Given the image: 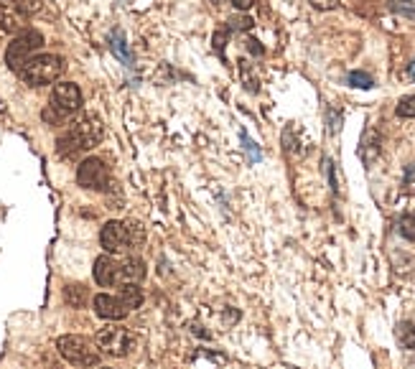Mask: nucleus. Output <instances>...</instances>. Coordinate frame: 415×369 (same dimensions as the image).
Here are the masks:
<instances>
[{
	"instance_id": "obj_5",
	"label": "nucleus",
	"mask_w": 415,
	"mask_h": 369,
	"mask_svg": "<svg viewBox=\"0 0 415 369\" xmlns=\"http://www.w3.org/2000/svg\"><path fill=\"white\" fill-rule=\"evenodd\" d=\"M41 46H43V36L38 34V31H34V28H26V31H21L13 41L8 43L6 64L15 74H21V69L34 59L36 51L41 49Z\"/></svg>"
},
{
	"instance_id": "obj_21",
	"label": "nucleus",
	"mask_w": 415,
	"mask_h": 369,
	"mask_svg": "<svg viewBox=\"0 0 415 369\" xmlns=\"http://www.w3.org/2000/svg\"><path fill=\"white\" fill-rule=\"evenodd\" d=\"M242 146H245V151L250 153V160H253V163H258V160H260V148L255 146V143L247 138L245 132H242Z\"/></svg>"
},
{
	"instance_id": "obj_24",
	"label": "nucleus",
	"mask_w": 415,
	"mask_h": 369,
	"mask_svg": "<svg viewBox=\"0 0 415 369\" xmlns=\"http://www.w3.org/2000/svg\"><path fill=\"white\" fill-rule=\"evenodd\" d=\"M232 28H239V31H250L253 28V18H247V15H242V18H232Z\"/></svg>"
},
{
	"instance_id": "obj_27",
	"label": "nucleus",
	"mask_w": 415,
	"mask_h": 369,
	"mask_svg": "<svg viewBox=\"0 0 415 369\" xmlns=\"http://www.w3.org/2000/svg\"><path fill=\"white\" fill-rule=\"evenodd\" d=\"M234 6H237L239 11H247V8L253 6V0H234Z\"/></svg>"
},
{
	"instance_id": "obj_17",
	"label": "nucleus",
	"mask_w": 415,
	"mask_h": 369,
	"mask_svg": "<svg viewBox=\"0 0 415 369\" xmlns=\"http://www.w3.org/2000/svg\"><path fill=\"white\" fill-rule=\"evenodd\" d=\"M349 84H352V87H357V90H372V87H374L372 77H370V74H365V71H352V74H349Z\"/></svg>"
},
{
	"instance_id": "obj_6",
	"label": "nucleus",
	"mask_w": 415,
	"mask_h": 369,
	"mask_svg": "<svg viewBox=\"0 0 415 369\" xmlns=\"http://www.w3.org/2000/svg\"><path fill=\"white\" fill-rule=\"evenodd\" d=\"M57 349H59V354L69 364H74V367H97L99 364L97 347H94L87 336H77V334L59 336Z\"/></svg>"
},
{
	"instance_id": "obj_20",
	"label": "nucleus",
	"mask_w": 415,
	"mask_h": 369,
	"mask_svg": "<svg viewBox=\"0 0 415 369\" xmlns=\"http://www.w3.org/2000/svg\"><path fill=\"white\" fill-rule=\"evenodd\" d=\"M242 82L247 84V90H250V92L260 90V82H258V77H255L253 71H250V67H247V64H242Z\"/></svg>"
},
{
	"instance_id": "obj_16",
	"label": "nucleus",
	"mask_w": 415,
	"mask_h": 369,
	"mask_svg": "<svg viewBox=\"0 0 415 369\" xmlns=\"http://www.w3.org/2000/svg\"><path fill=\"white\" fill-rule=\"evenodd\" d=\"M398 232H400L408 242H415V214L400 216V222H398Z\"/></svg>"
},
{
	"instance_id": "obj_3",
	"label": "nucleus",
	"mask_w": 415,
	"mask_h": 369,
	"mask_svg": "<svg viewBox=\"0 0 415 369\" xmlns=\"http://www.w3.org/2000/svg\"><path fill=\"white\" fill-rule=\"evenodd\" d=\"M82 107V92L74 82H62L54 87L49 99V107L43 110V120L51 125H59L66 118H71L74 112Z\"/></svg>"
},
{
	"instance_id": "obj_14",
	"label": "nucleus",
	"mask_w": 415,
	"mask_h": 369,
	"mask_svg": "<svg viewBox=\"0 0 415 369\" xmlns=\"http://www.w3.org/2000/svg\"><path fill=\"white\" fill-rule=\"evenodd\" d=\"M120 298L125 300V306L133 311V308H141L143 306V291L138 286H122L118 293Z\"/></svg>"
},
{
	"instance_id": "obj_4",
	"label": "nucleus",
	"mask_w": 415,
	"mask_h": 369,
	"mask_svg": "<svg viewBox=\"0 0 415 369\" xmlns=\"http://www.w3.org/2000/svg\"><path fill=\"white\" fill-rule=\"evenodd\" d=\"M64 71V59L54 54H36L26 67L21 69L18 77L31 87H43V84L57 82Z\"/></svg>"
},
{
	"instance_id": "obj_30",
	"label": "nucleus",
	"mask_w": 415,
	"mask_h": 369,
	"mask_svg": "<svg viewBox=\"0 0 415 369\" xmlns=\"http://www.w3.org/2000/svg\"><path fill=\"white\" fill-rule=\"evenodd\" d=\"M105 369H110V367H105Z\"/></svg>"
},
{
	"instance_id": "obj_9",
	"label": "nucleus",
	"mask_w": 415,
	"mask_h": 369,
	"mask_svg": "<svg viewBox=\"0 0 415 369\" xmlns=\"http://www.w3.org/2000/svg\"><path fill=\"white\" fill-rule=\"evenodd\" d=\"M99 242H102L107 255H125L133 247L125 222H107L99 232Z\"/></svg>"
},
{
	"instance_id": "obj_11",
	"label": "nucleus",
	"mask_w": 415,
	"mask_h": 369,
	"mask_svg": "<svg viewBox=\"0 0 415 369\" xmlns=\"http://www.w3.org/2000/svg\"><path fill=\"white\" fill-rule=\"evenodd\" d=\"M0 31H6V34L26 31V13L15 0H0Z\"/></svg>"
},
{
	"instance_id": "obj_8",
	"label": "nucleus",
	"mask_w": 415,
	"mask_h": 369,
	"mask_svg": "<svg viewBox=\"0 0 415 369\" xmlns=\"http://www.w3.org/2000/svg\"><path fill=\"white\" fill-rule=\"evenodd\" d=\"M77 181L90 191H107L110 188V171L99 158H87L77 168Z\"/></svg>"
},
{
	"instance_id": "obj_10",
	"label": "nucleus",
	"mask_w": 415,
	"mask_h": 369,
	"mask_svg": "<svg viewBox=\"0 0 415 369\" xmlns=\"http://www.w3.org/2000/svg\"><path fill=\"white\" fill-rule=\"evenodd\" d=\"M92 306H94V314H97L99 319H107V321H120L130 314V308L125 306V300L120 298V295H110V293L94 295Z\"/></svg>"
},
{
	"instance_id": "obj_18",
	"label": "nucleus",
	"mask_w": 415,
	"mask_h": 369,
	"mask_svg": "<svg viewBox=\"0 0 415 369\" xmlns=\"http://www.w3.org/2000/svg\"><path fill=\"white\" fill-rule=\"evenodd\" d=\"M398 115L400 118H415V95H408L398 102Z\"/></svg>"
},
{
	"instance_id": "obj_19",
	"label": "nucleus",
	"mask_w": 415,
	"mask_h": 369,
	"mask_svg": "<svg viewBox=\"0 0 415 369\" xmlns=\"http://www.w3.org/2000/svg\"><path fill=\"white\" fill-rule=\"evenodd\" d=\"M113 51L115 54L122 59L125 64H130L133 59H130V54H127V49H125V41H122V34H115V39H113Z\"/></svg>"
},
{
	"instance_id": "obj_7",
	"label": "nucleus",
	"mask_w": 415,
	"mask_h": 369,
	"mask_svg": "<svg viewBox=\"0 0 415 369\" xmlns=\"http://www.w3.org/2000/svg\"><path fill=\"white\" fill-rule=\"evenodd\" d=\"M94 344L97 349H102L107 356H115V359H122V356L133 354L135 349V336L122 326H105L99 328L97 336H94Z\"/></svg>"
},
{
	"instance_id": "obj_29",
	"label": "nucleus",
	"mask_w": 415,
	"mask_h": 369,
	"mask_svg": "<svg viewBox=\"0 0 415 369\" xmlns=\"http://www.w3.org/2000/svg\"><path fill=\"white\" fill-rule=\"evenodd\" d=\"M408 74H410V79H415V59L408 64Z\"/></svg>"
},
{
	"instance_id": "obj_25",
	"label": "nucleus",
	"mask_w": 415,
	"mask_h": 369,
	"mask_svg": "<svg viewBox=\"0 0 415 369\" xmlns=\"http://www.w3.org/2000/svg\"><path fill=\"white\" fill-rule=\"evenodd\" d=\"M214 49L222 54V49H225V31H219V34L214 36Z\"/></svg>"
},
{
	"instance_id": "obj_23",
	"label": "nucleus",
	"mask_w": 415,
	"mask_h": 369,
	"mask_svg": "<svg viewBox=\"0 0 415 369\" xmlns=\"http://www.w3.org/2000/svg\"><path fill=\"white\" fill-rule=\"evenodd\" d=\"M309 3L316 11H334V8H339V0H309Z\"/></svg>"
},
{
	"instance_id": "obj_15",
	"label": "nucleus",
	"mask_w": 415,
	"mask_h": 369,
	"mask_svg": "<svg viewBox=\"0 0 415 369\" xmlns=\"http://www.w3.org/2000/svg\"><path fill=\"white\" fill-rule=\"evenodd\" d=\"M64 298H66V303L74 308H82L87 303V298H90V293H87L85 286H66V291H64Z\"/></svg>"
},
{
	"instance_id": "obj_28",
	"label": "nucleus",
	"mask_w": 415,
	"mask_h": 369,
	"mask_svg": "<svg viewBox=\"0 0 415 369\" xmlns=\"http://www.w3.org/2000/svg\"><path fill=\"white\" fill-rule=\"evenodd\" d=\"M250 51H253V54H262V46H258V41H253V39H250Z\"/></svg>"
},
{
	"instance_id": "obj_12",
	"label": "nucleus",
	"mask_w": 415,
	"mask_h": 369,
	"mask_svg": "<svg viewBox=\"0 0 415 369\" xmlns=\"http://www.w3.org/2000/svg\"><path fill=\"white\" fill-rule=\"evenodd\" d=\"M359 155H362V160H365L367 166H370V163L380 155V135H377L374 130L365 132V138H362V148H359Z\"/></svg>"
},
{
	"instance_id": "obj_22",
	"label": "nucleus",
	"mask_w": 415,
	"mask_h": 369,
	"mask_svg": "<svg viewBox=\"0 0 415 369\" xmlns=\"http://www.w3.org/2000/svg\"><path fill=\"white\" fill-rule=\"evenodd\" d=\"M393 8H395V11H400V13L413 15V18H415V0H395Z\"/></svg>"
},
{
	"instance_id": "obj_2",
	"label": "nucleus",
	"mask_w": 415,
	"mask_h": 369,
	"mask_svg": "<svg viewBox=\"0 0 415 369\" xmlns=\"http://www.w3.org/2000/svg\"><path fill=\"white\" fill-rule=\"evenodd\" d=\"M102 135H105V127L97 118H82L57 140V151L62 158H77L97 146Z\"/></svg>"
},
{
	"instance_id": "obj_1",
	"label": "nucleus",
	"mask_w": 415,
	"mask_h": 369,
	"mask_svg": "<svg viewBox=\"0 0 415 369\" xmlns=\"http://www.w3.org/2000/svg\"><path fill=\"white\" fill-rule=\"evenodd\" d=\"M146 278V263L135 255H102L94 260V280L102 288L138 286Z\"/></svg>"
},
{
	"instance_id": "obj_26",
	"label": "nucleus",
	"mask_w": 415,
	"mask_h": 369,
	"mask_svg": "<svg viewBox=\"0 0 415 369\" xmlns=\"http://www.w3.org/2000/svg\"><path fill=\"white\" fill-rule=\"evenodd\" d=\"M339 123H342V118H339V112H334L331 110V132H339Z\"/></svg>"
},
{
	"instance_id": "obj_13",
	"label": "nucleus",
	"mask_w": 415,
	"mask_h": 369,
	"mask_svg": "<svg viewBox=\"0 0 415 369\" xmlns=\"http://www.w3.org/2000/svg\"><path fill=\"white\" fill-rule=\"evenodd\" d=\"M395 336H398V344H400L402 349H415V326L410 323V321L398 323Z\"/></svg>"
}]
</instances>
